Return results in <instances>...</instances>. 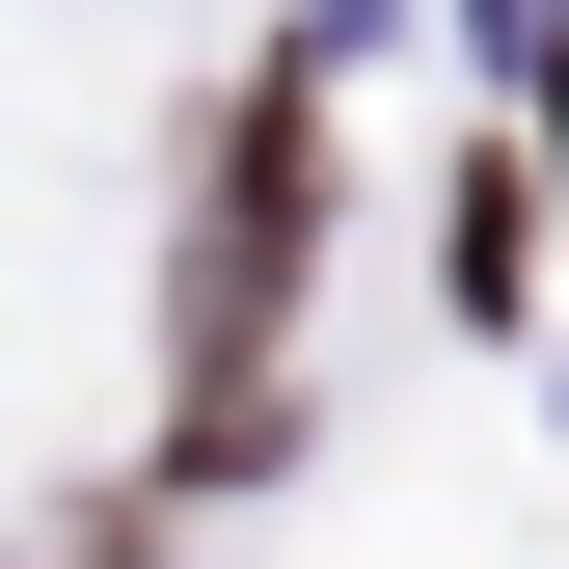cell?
<instances>
[{"instance_id":"obj_1","label":"cell","mask_w":569,"mask_h":569,"mask_svg":"<svg viewBox=\"0 0 569 569\" xmlns=\"http://www.w3.org/2000/svg\"><path fill=\"white\" fill-rule=\"evenodd\" d=\"M299 244H326V82L271 54V82L218 109L190 271H163V326H190V407H218V435H271V326H299Z\"/></svg>"}]
</instances>
